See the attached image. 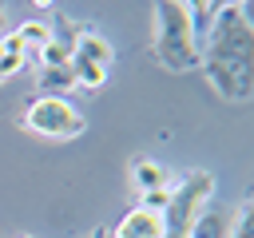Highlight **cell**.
Here are the masks:
<instances>
[{
	"mask_svg": "<svg viewBox=\"0 0 254 238\" xmlns=\"http://www.w3.org/2000/svg\"><path fill=\"white\" fill-rule=\"evenodd\" d=\"M0 60H4V44H0Z\"/></svg>",
	"mask_w": 254,
	"mask_h": 238,
	"instance_id": "18",
	"label": "cell"
},
{
	"mask_svg": "<svg viewBox=\"0 0 254 238\" xmlns=\"http://www.w3.org/2000/svg\"><path fill=\"white\" fill-rule=\"evenodd\" d=\"M226 238H254V206H250V198L238 206V214L230 218V234Z\"/></svg>",
	"mask_w": 254,
	"mask_h": 238,
	"instance_id": "13",
	"label": "cell"
},
{
	"mask_svg": "<svg viewBox=\"0 0 254 238\" xmlns=\"http://www.w3.org/2000/svg\"><path fill=\"white\" fill-rule=\"evenodd\" d=\"M24 127L36 131V135H48V139H75V135H83L87 119H83L79 107H71L67 99H60V95H40V99L28 103Z\"/></svg>",
	"mask_w": 254,
	"mask_h": 238,
	"instance_id": "4",
	"label": "cell"
},
{
	"mask_svg": "<svg viewBox=\"0 0 254 238\" xmlns=\"http://www.w3.org/2000/svg\"><path fill=\"white\" fill-rule=\"evenodd\" d=\"M0 36H4V8H0Z\"/></svg>",
	"mask_w": 254,
	"mask_h": 238,
	"instance_id": "16",
	"label": "cell"
},
{
	"mask_svg": "<svg viewBox=\"0 0 254 238\" xmlns=\"http://www.w3.org/2000/svg\"><path fill=\"white\" fill-rule=\"evenodd\" d=\"M91 238H111V234H91Z\"/></svg>",
	"mask_w": 254,
	"mask_h": 238,
	"instance_id": "17",
	"label": "cell"
},
{
	"mask_svg": "<svg viewBox=\"0 0 254 238\" xmlns=\"http://www.w3.org/2000/svg\"><path fill=\"white\" fill-rule=\"evenodd\" d=\"M155 60L167 71H190L198 67V44L190 28V12L183 0H159L155 12Z\"/></svg>",
	"mask_w": 254,
	"mask_h": 238,
	"instance_id": "1",
	"label": "cell"
},
{
	"mask_svg": "<svg viewBox=\"0 0 254 238\" xmlns=\"http://www.w3.org/2000/svg\"><path fill=\"white\" fill-rule=\"evenodd\" d=\"M75 87V75H71V63H60V67H40V91L44 95H67Z\"/></svg>",
	"mask_w": 254,
	"mask_h": 238,
	"instance_id": "9",
	"label": "cell"
},
{
	"mask_svg": "<svg viewBox=\"0 0 254 238\" xmlns=\"http://www.w3.org/2000/svg\"><path fill=\"white\" fill-rule=\"evenodd\" d=\"M67 60H83V63H95V67H111L115 48H111L99 32L79 28V36H75V44H71V56H67Z\"/></svg>",
	"mask_w": 254,
	"mask_h": 238,
	"instance_id": "6",
	"label": "cell"
},
{
	"mask_svg": "<svg viewBox=\"0 0 254 238\" xmlns=\"http://www.w3.org/2000/svg\"><path fill=\"white\" fill-rule=\"evenodd\" d=\"M230 218H234V214L202 210V214L194 218V226H190V234H187V238H226V234H230Z\"/></svg>",
	"mask_w": 254,
	"mask_h": 238,
	"instance_id": "8",
	"label": "cell"
},
{
	"mask_svg": "<svg viewBox=\"0 0 254 238\" xmlns=\"http://www.w3.org/2000/svg\"><path fill=\"white\" fill-rule=\"evenodd\" d=\"M198 60H234V63H254V24L250 8L242 0L218 4V16L198 44Z\"/></svg>",
	"mask_w": 254,
	"mask_h": 238,
	"instance_id": "2",
	"label": "cell"
},
{
	"mask_svg": "<svg viewBox=\"0 0 254 238\" xmlns=\"http://www.w3.org/2000/svg\"><path fill=\"white\" fill-rule=\"evenodd\" d=\"M210 194H214V178H210L206 171L183 175V182L171 186V198H167V210H163V234L187 238L190 226H194V218L206 210Z\"/></svg>",
	"mask_w": 254,
	"mask_h": 238,
	"instance_id": "3",
	"label": "cell"
},
{
	"mask_svg": "<svg viewBox=\"0 0 254 238\" xmlns=\"http://www.w3.org/2000/svg\"><path fill=\"white\" fill-rule=\"evenodd\" d=\"M131 182L147 194V190H159V186H171L167 182V171L155 163V159H139L135 167H131Z\"/></svg>",
	"mask_w": 254,
	"mask_h": 238,
	"instance_id": "10",
	"label": "cell"
},
{
	"mask_svg": "<svg viewBox=\"0 0 254 238\" xmlns=\"http://www.w3.org/2000/svg\"><path fill=\"white\" fill-rule=\"evenodd\" d=\"M210 87L226 99H250L254 91V63H234V60H198Z\"/></svg>",
	"mask_w": 254,
	"mask_h": 238,
	"instance_id": "5",
	"label": "cell"
},
{
	"mask_svg": "<svg viewBox=\"0 0 254 238\" xmlns=\"http://www.w3.org/2000/svg\"><path fill=\"white\" fill-rule=\"evenodd\" d=\"M167 198H171V186L147 190V194H143V210H155V214H163V210H167Z\"/></svg>",
	"mask_w": 254,
	"mask_h": 238,
	"instance_id": "15",
	"label": "cell"
},
{
	"mask_svg": "<svg viewBox=\"0 0 254 238\" xmlns=\"http://www.w3.org/2000/svg\"><path fill=\"white\" fill-rule=\"evenodd\" d=\"M71 63V75H75V87H103L107 83V67H95V63H83V60H67Z\"/></svg>",
	"mask_w": 254,
	"mask_h": 238,
	"instance_id": "12",
	"label": "cell"
},
{
	"mask_svg": "<svg viewBox=\"0 0 254 238\" xmlns=\"http://www.w3.org/2000/svg\"><path fill=\"white\" fill-rule=\"evenodd\" d=\"M36 56H40V63H44V67H60V63H67V56H71V52H67L60 40H48Z\"/></svg>",
	"mask_w": 254,
	"mask_h": 238,
	"instance_id": "14",
	"label": "cell"
},
{
	"mask_svg": "<svg viewBox=\"0 0 254 238\" xmlns=\"http://www.w3.org/2000/svg\"><path fill=\"white\" fill-rule=\"evenodd\" d=\"M16 36H20V44H24V52L28 56H36L48 40H52V28L44 24V20H24L20 28H16Z\"/></svg>",
	"mask_w": 254,
	"mask_h": 238,
	"instance_id": "11",
	"label": "cell"
},
{
	"mask_svg": "<svg viewBox=\"0 0 254 238\" xmlns=\"http://www.w3.org/2000/svg\"><path fill=\"white\" fill-rule=\"evenodd\" d=\"M111 238H163V214L135 206L131 214H123V222L115 226Z\"/></svg>",
	"mask_w": 254,
	"mask_h": 238,
	"instance_id": "7",
	"label": "cell"
}]
</instances>
